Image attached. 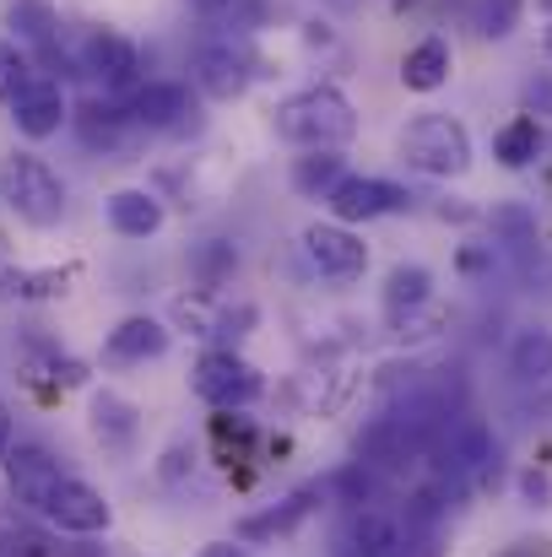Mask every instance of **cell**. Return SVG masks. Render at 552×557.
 <instances>
[{
    "label": "cell",
    "instance_id": "3957f363",
    "mask_svg": "<svg viewBox=\"0 0 552 557\" xmlns=\"http://www.w3.org/2000/svg\"><path fill=\"white\" fill-rule=\"evenodd\" d=\"M395 152L412 174H428V180H461L471 169V136L455 114H417L401 131Z\"/></svg>",
    "mask_w": 552,
    "mask_h": 557
},
{
    "label": "cell",
    "instance_id": "d6a6232c",
    "mask_svg": "<svg viewBox=\"0 0 552 557\" xmlns=\"http://www.w3.org/2000/svg\"><path fill=\"white\" fill-rule=\"evenodd\" d=\"M510 557H552V547H548V542H520Z\"/></svg>",
    "mask_w": 552,
    "mask_h": 557
},
{
    "label": "cell",
    "instance_id": "ac0fdd59",
    "mask_svg": "<svg viewBox=\"0 0 552 557\" xmlns=\"http://www.w3.org/2000/svg\"><path fill=\"white\" fill-rule=\"evenodd\" d=\"M342 174H347V158H342V147H315V152H304V158H293V189L304 195V200H326L331 189L342 185Z\"/></svg>",
    "mask_w": 552,
    "mask_h": 557
},
{
    "label": "cell",
    "instance_id": "2e32d148",
    "mask_svg": "<svg viewBox=\"0 0 552 557\" xmlns=\"http://www.w3.org/2000/svg\"><path fill=\"white\" fill-rule=\"evenodd\" d=\"M103 216H109V227L120 233V238H152L158 227H163V200L152 195V189H136V185H125V189H114L109 200H103Z\"/></svg>",
    "mask_w": 552,
    "mask_h": 557
},
{
    "label": "cell",
    "instance_id": "4316f807",
    "mask_svg": "<svg viewBox=\"0 0 552 557\" xmlns=\"http://www.w3.org/2000/svg\"><path fill=\"white\" fill-rule=\"evenodd\" d=\"M493 227L510 233L515 244H531V238H537V222H531V211H520V206H493Z\"/></svg>",
    "mask_w": 552,
    "mask_h": 557
},
{
    "label": "cell",
    "instance_id": "9c48e42d",
    "mask_svg": "<svg viewBox=\"0 0 552 557\" xmlns=\"http://www.w3.org/2000/svg\"><path fill=\"white\" fill-rule=\"evenodd\" d=\"M5 109H11L16 136H27V141H49V136H60L71 125V98H65L60 76H49V71H38Z\"/></svg>",
    "mask_w": 552,
    "mask_h": 557
},
{
    "label": "cell",
    "instance_id": "e0dca14e",
    "mask_svg": "<svg viewBox=\"0 0 552 557\" xmlns=\"http://www.w3.org/2000/svg\"><path fill=\"white\" fill-rule=\"evenodd\" d=\"M87 422H93V438H98L103 449H114V455H125V449L136 444V433H142V411H136L125 395H114V389H98V395H93Z\"/></svg>",
    "mask_w": 552,
    "mask_h": 557
},
{
    "label": "cell",
    "instance_id": "d4e9b609",
    "mask_svg": "<svg viewBox=\"0 0 552 557\" xmlns=\"http://www.w3.org/2000/svg\"><path fill=\"white\" fill-rule=\"evenodd\" d=\"M515 22H520V0H482L477 33H482V38H510Z\"/></svg>",
    "mask_w": 552,
    "mask_h": 557
},
{
    "label": "cell",
    "instance_id": "7402d4cb",
    "mask_svg": "<svg viewBox=\"0 0 552 557\" xmlns=\"http://www.w3.org/2000/svg\"><path fill=\"white\" fill-rule=\"evenodd\" d=\"M537 152H542V125H537V114H515V120L493 136V158H499L504 169H531Z\"/></svg>",
    "mask_w": 552,
    "mask_h": 557
},
{
    "label": "cell",
    "instance_id": "ba28073f",
    "mask_svg": "<svg viewBox=\"0 0 552 557\" xmlns=\"http://www.w3.org/2000/svg\"><path fill=\"white\" fill-rule=\"evenodd\" d=\"M125 114L136 131H152V136L195 131V98L184 82H142L136 92H125Z\"/></svg>",
    "mask_w": 552,
    "mask_h": 557
},
{
    "label": "cell",
    "instance_id": "83f0119b",
    "mask_svg": "<svg viewBox=\"0 0 552 557\" xmlns=\"http://www.w3.org/2000/svg\"><path fill=\"white\" fill-rule=\"evenodd\" d=\"M189 460H195V455H189V444H174V449L163 455V466H158V476H163V482H180L184 471H189Z\"/></svg>",
    "mask_w": 552,
    "mask_h": 557
},
{
    "label": "cell",
    "instance_id": "4fadbf2b",
    "mask_svg": "<svg viewBox=\"0 0 552 557\" xmlns=\"http://www.w3.org/2000/svg\"><path fill=\"white\" fill-rule=\"evenodd\" d=\"M71 131H76V141H82L87 152H120L125 136H131L136 125H131L125 103H114V98L103 92V98H82V103H71Z\"/></svg>",
    "mask_w": 552,
    "mask_h": 557
},
{
    "label": "cell",
    "instance_id": "9a60e30c",
    "mask_svg": "<svg viewBox=\"0 0 552 557\" xmlns=\"http://www.w3.org/2000/svg\"><path fill=\"white\" fill-rule=\"evenodd\" d=\"M315 504H320V487H298V493H287L282 504H271L266 515H244L238 520V542L244 547H260V542H282V536H293L309 515H315Z\"/></svg>",
    "mask_w": 552,
    "mask_h": 557
},
{
    "label": "cell",
    "instance_id": "484cf974",
    "mask_svg": "<svg viewBox=\"0 0 552 557\" xmlns=\"http://www.w3.org/2000/svg\"><path fill=\"white\" fill-rule=\"evenodd\" d=\"M233 265H238V255H233L222 238H211V244L200 249V282H206V287H217V282H222Z\"/></svg>",
    "mask_w": 552,
    "mask_h": 557
},
{
    "label": "cell",
    "instance_id": "e575fe53",
    "mask_svg": "<svg viewBox=\"0 0 552 557\" xmlns=\"http://www.w3.org/2000/svg\"><path fill=\"white\" fill-rule=\"evenodd\" d=\"M347 557H358V553H347Z\"/></svg>",
    "mask_w": 552,
    "mask_h": 557
},
{
    "label": "cell",
    "instance_id": "cb8c5ba5",
    "mask_svg": "<svg viewBox=\"0 0 552 557\" xmlns=\"http://www.w3.org/2000/svg\"><path fill=\"white\" fill-rule=\"evenodd\" d=\"M33 76H38L33 54H27L16 38H0V103H11V98H16Z\"/></svg>",
    "mask_w": 552,
    "mask_h": 557
},
{
    "label": "cell",
    "instance_id": "52a82bcc",
    "mask_svg": "<svg viewBox=\"0 0 552 557\" xmlns=\"http://www.w3.org/2000/svg\"><path fill=\"white\" fill-rule=\"evenodd\" d=\"M304 260L326 276V282H358L368 271V244L347 222H309L304 227Z\"/></svg>",
    "mask_w": 552,
    "mask_h": 557
},
{
    "label": "cell",
    "instance_id": "44dd1931",
    "mask_svg": "<svg viewBox=\"0 0 552 557\" xmlns=\"http://www.w3.org/2000/svg\"><path fill=\"white\" fill-rule=\"evenodd\" d=\"M510 373H515L520 384L552 379V331L548 325H531V331H520V336L510 342Z\"/></svg>",
    "mask_w": 552,
    "mask_h": 557
},
{
    "label": "cell",
    "instance_id": "f1b7e54d",
    "mask_svg": "<svg viewBox=\"0 0 552 557\" xmlns=\"http://www.w3.org/2000/svg\"><path fill=\"white\" fill-rule=\"evenodd\" d=\"M520 487H526V498H531V504H548L552 498V482L548 476H537V471H526V482H520Z\"/></svg>",
    "mask_w": 552,
    "mask_h": 557
},
{
    "label": "cell",
    "instance_id": "1f68e13d",
    "mask_svg": "<svg viewBox=\"0 0 552 557\" xmlns=\"http://www.w3.org/2000/svg\"><path fill=\"white\" fill-rule=\"evenodd\" d=\"M200 557H244L238 542H211V547H200Z\"/></svg>",
    "mask_w": 552,
    "mask_h": 557
},
{
    "label": "cell",
    "instance_id": "277c9868",
    "mask_svg": "<svg viewBox=\"0 0 552 557\" xmlns=\"http://www.w3.org/2000/svg\"><path fill=\"white\" fill-rule=\"evenodd\" d=\"M189 389L206 406H217V411H244V406H255L266 395V379H260V369L249 358H238L233 347H217V352H206L189 369Z\"/></svg>",
    "mask_w": 552,
    "mask_h": 557
},
{
    "label": "cell",
    "instance_id": "6da1fadb",
    "mask_svg": "<svg viewBox=\"0 0 552 557\" xmlns=\"http://www.w3.org/2000/svg\"><path fill=\"white\" fill-rule=\"evenodd\" d=\"M271 125H277V136L287 147H304V152H315V147H347L358 136V109H353V98L342 87H304V92H293V98L277 103Z\"/></svg>",
    "mask_w": 552,
    "mask_h": 557
},
{
    "label": "cell",
    "instance_id": "ffe728a7",
    "mask_svg": "<svg viewBox=\"0 0 552 557\" xmlns=\"http://www.w3.org/2000/svg\"><path fill=\"white\" fill-rule=\"evenodd\" d=\"M347 542H353V553L358 557H395L401 547H406V531H401V520L384 515V509H358Z\"/></svg>",
    "mask_w": 552,
    "mask_h": 557
},
{
    "label": "cell",
    "instance_id": "f546056e",
    "mask_svg": "<svg viewBox=\"0 0 552 557\" xmlns=\"http://www.w3.org/2000/svg\"><path fill=\"white\" fill-rule=\"evenodd\" d=\"M526 109H537V114L552 109V82H531V87H526Z\"/></svg>",
    "mask_w": 552,
    "mask_h": 557
},
{
    "label": "cell",
    "instance_id": "5b68a950",
    "mask_svg": "<svg viewBox=\"0 0 552 557\" xmlns=\"http://www.w3.org/2000/svg\"><path fill=\"white\" fill-rule=\"evenodd\" d=\"M76 65H82V71H87L109 98H120V92H136V87H142V49H136L120 27H93V33L82 38Z\"/></svg>",
    "mask_w": 552,
    "mask_h": 557
},
{
    "label": "cell",
    "instance_id": "4dcf8cb0",
    "mask_svg": "<svg viewBox=\"0 0 552 557\" xmlns=\"http://www.w3.org/2000/svg\"><path fill=\"white\" fill-rule=\"evenodd\" d=\"M11 444H16V422H11V411L0 406V460L11 455Z\"/></svg>",
    "mask_w": 552,
    "mask_h": 557
},
{
    "label": "cell",
    "instance_id": "d6986e66",
    "mask_svg": "<svg viewBox=\"0 0 552 557\" xmlns=\"http://www.w3.org/2000/svg\"><path fill=\"white\" fill-rule=\"evenodd\" d=\"M450 82V44L444 38H422L406 49L401 60V87L406 92H439Z\"/></svg>",
    "mask_w": 552,
    "mask_h": 557
},
{
    "label": "cell",
    "instance_id": "8fae6325",
    "mask_svg": "<svg viewBox=\"0 0 552 557\" xmlns=\"http://www.w3.org/2000/svg\"><path fill=\"white\" fill-rule=\"evenodd\" d=\"M331 216L336 222H373V216H395V211H412V189L390 185V180H368V174H342V185L326 195Z\"/></svg>",
    "mask_w": 552,
    "mask_h": 557
},
{
    "label": "cell",
    "instance_id": "5bb4252c",
    "mask_svg": "<svg viewBox=\"0 0 552 557\" xmlns=\"http://www.w3.org/2000/svg\"><path fill=\"white\" fill-rule=\"evenodd\" d=\"M169 352V325L152 320V314H125L109 342H103V363L109 369H136V363H152Z\"/></svg>",
    "mask_w": 552,
    "mask_h": 557
},
{
    "label": "cell",
    "instance_id": "7a4b0ae2",
    "mask_svg": "<svg viewBox=\"0 0 552 557\" xmlns=\"http://www.w3.org/2000/svg\"><path fill=\"white\" fill-rule=\"evenodd\" d=\"M0 206L22 222V227H54L65 216V180L49 169V158L11 147L0 158Z\"/></svg>",
    "mask_w": 552,
    "mask_h": 557
},
{
    "label": "cell",
    "instance_id": "603a6c76",
    "mask_svg": "<svg viewBox=\"0 0 552 557\" xmlns=\"http://www.w3.org/2000/svg\"><path fill=\"white\" fill-rule=\"evenodd\" d=\"M433 298V271L428 265H395L384 276V309L390 314H412Z\"/></svg>",
    "mask_w": 552,
    "mask_h": 557
},
{
    "label": "cell",
    "instance_id": "30bf717a",
    "mask_svg": "<svg viewBox=\"0 0 552 557\" xmlns=\"http://www.w3.org/2000/svg\"><path fill=\"white\" fill-rule=\"evenodd\" d=\"M255 82V54L233 38H211L195 49V87L217 103H233L244 98V87Z\"/></svg>",
    "mask_w": 552,
    "mask_h": 557
},
{
    "label": "cell",
    "instance_id": "836d02e7",
    "mask_svg": "<svg viewBox=\"0 0 552 557\" xmlns=\"http://www.w3.org/2000/svg\"><path fill=\"white\" fill-rule=\"evenodd\" d=\"M384 5H390V11H417L422 0H384Z\"/></svg>",
    "mask_w": 552,
    "mask_h": 557
},
{
    "label": "cell",
    "instance_id": "7c38bea8",
    "mask_svg": "<svg viewBox=\"0 0 552 557\" xmlns=\"http://www.w3.org/2000/svg\"><path fill=\"white\" fill-rule=\"evenodd\" d=\"M5 466V487H11V498L27 509V515H44V504H49V493L60 487V460L44 449V444H11V455L0 460Z\"/></svg>",
    "mask_w": 552,
    "mask_h": 557
},
{
    "label": "cell",
    "instance_id": "8992f818",
    "mask_svg": "<svg viewBox=\"0 0 552 557\" xmlns=\"http://www.w3.org/2000/svg\"><path fill=\"white\" fill-rule=\"evenodd\" d=\"M38 520H49L60 536H103V531L114 525V509H109V498H103L93 482H82V476L65 471Z\"/></svg>",
    "mask_w": 552,
    "mask_h": 557
}]
</instances>
